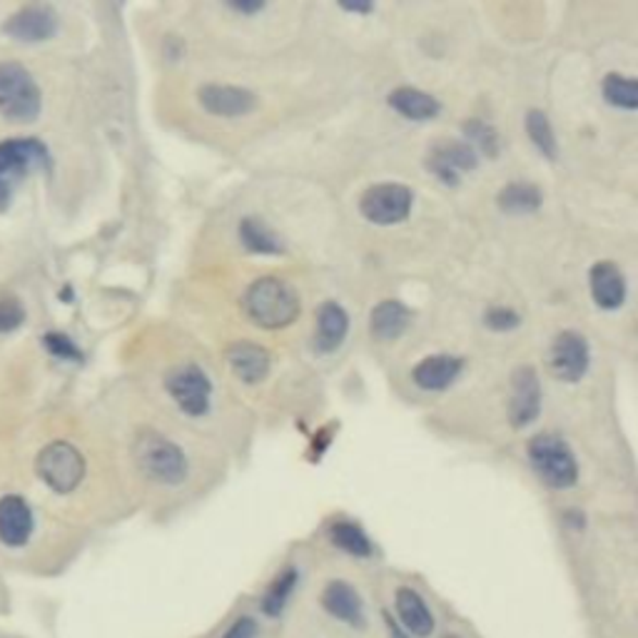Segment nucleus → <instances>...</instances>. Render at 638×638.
<instances>
[{
	"label": "nucleus",
	"instance_id": "nucleus-9",
	"mask_svg": "<svg viewBox=\"0 0 638 638\" xmlns=\"http://www.w3.org/2000/svg\"><path fill=\"white\" fill-rule=\"evenodd\" d=\"M549 370L562 382H579L589 370L591 352L579 332H562L549 347Z\"/></svg>",
	"mask_w": 638,
	"mask_h": 638
},
{
	"label": "nucleus",
	"instance_id": "nucleus-14",
	"mask_svg": "<svg viewBox=\"0 0 638 638\" xmlns=\"http://www.w3.org/2000/svg\"><path fill=\"white\" fill-rule=\"evenodd\" d=\"M58 31V15L48 5H25L8 17L3 33L21 43L48 40Z\"/></svg>",
	"mask_w": 638,
	"mask_h": 638
},
{
	"label": "nucleus",
	"instance_id": "nucleus-30",
	"mask_svg": "<svg viewBox=\"0 0 638 638\" xmlns=\"http://www.w3.org/2000/svg\"><path fill=\"white\" fill-rule=\"evenodd\" d=\"M43 345H46L48 352L52 357H58V360H73L77 362L81 360V349L73 345V339L65 337V335H58V332H50V335L43 337Z\"/></svg>",
	"mask_w": 638,
	"mask_h": 638
},
{
	"label": "nucleus",
	"instance_id": "nucleus-12",
	"mask_svg": "<svg viewBox=\"0 0 638 638\" xmlns=\"http://www.w3.org/2000/svg\"><path fill=\"white\" fill-rule=\"evenodd\" d=\"M35 529L31 504L17 494L0 499V544L8 549H21L31 541Z\"/></svg>",
	"mask_w": 638,
	"mask_h": 638
},
{
	"label": "nucleus",
	"instance_id": "nucleus-17",
	"mask_svg": "<svg viewBox=\"0 0 638 638\" xmlns=\"http://www.w3.org/2000/svg\"><path fill=\"white\" fill-rule=\"evenodd\" d=\"M225 360L234 372V377H240L244 384L265 382L269 374V364H273L267 349L252 342L230 345L225 349Z\"/></svg>",
	"mask_w": 638,
	"mask_h": 638
},
{
	"label": "nucleus",
	"instance_id": "nucleus-6",
	"mask_svg": "<svg viewBox=\"0 0 638 638\" xmlns=\"http://www.w3.org/2000/svg\"><path fill=\"white\" fill-rule=\"evenodd\" d=\"M35 471L50 492L70 494L85 477V457L68 442H52L35 459Z\"/></svg>",
	"mask_w": 638,
	"mask_h": 638
},
{
	"label": "nucleus",
	"instance_id": "nucleus-35",
	"mask_svg": "<svg viewBox=\"0 0 638 638\" xmlns=\"http://www.w3.org/2000/svg\"><path fill=\"white\" fill-rule=\"evenodd\" d=\"M387 626H389V636H392V638H412V636H409V634L405 631V628H401V626L395 622V618H389Z\"/></svg>",
	"mask_w": 638,
	"mask_h": 638
},
{
	"label": "nucleus",
	"instance_id": "nucleus-20",
	"mask_svg": "<svg viewBox=\"0 0 638 638\" xmlns=\"http://www.w3.org/2000/svg\"><path fill=\"white\" fill-rule=\"evenodd\" d=\"M349 332V317L345 308H339L337 302H325L317 310V329H314V347L317 352L329 354L345 342Z\"/></svg>",
	"mask_w": 638,
	"mask_h": 638
},
{
	"label": "nucleus",
	"instance_id": "nucleus-37",
	"mask_svg": "<svg viewBox=\"0 0 638 638\" xmlns=\"http://www.w3.org/2000/svg\"><path fill=\"white\" fill-rule=\"evenodd\" d=\"M0 638H5V636H0Z\"/></svg>",
	"mask_w": 638,
	"mask_h": 638
},
{
	"label": "nucleus",
	"instance_id": "nucleus-21",
	"mask_svg": "<svg viewBox=\"0 0 638 638\" xmlns=\"http://www.w3.org/2000/svg\"><path fill=\"white\" fill-rule=\"evenodd\" d=\"M409 322H412V314H409L405 304L397 300L380 302L370 317L372 337L380 339V342H395V339L405 335Z\"/></svg>",
	"mask_w": 638,
	"mask_h": 638
},
{
	"label": "nucleus",
	"instance_id": "nucleus-28",
	"mask_svg": "<svg viewBox=\"0 0 638 638\" xmlns=\"http://www.w3.org/2000/svg\"><path fill=\"white\" fill-rule=\"evenodd\" d=\"M527 133L531 137V143L539 153H544L549 160H554L556 157V140H554V130H552V122L544 116L541 110H529L527 116Z\"/></svg>",
	"mask_w": 638,
	"mask_h": 638
},
{
	"label": "nucleus",
	"instance_id": "nucleus-5",
	"mask_svg": "<svg viewBox=\"0 0 638 638\" xmlns=\"http://www.w3.org/2000/svg\"><path fill=\"white\" fill-rule=\"evenodd\" d=\"M43 95L38 83L21 63H0V116L11 122H33L40 116Z\"/></svg>",
	"mask_w": 638,
	"mask_h": 638
},
{
	"label": "nucleus",
	"instance_id": "nucleus-1",
	"mask_svg": "<svg viewBox=\"0 0 638 638\" xmlns=\"http://www.w3.org/2000/svg\"><path fill=\"white\" fill-rule=\"evenodd\" d=\"M244 312L257 327L279 329L292 325L300 314V294L279 277H262L244 292Z\"/></svg>",
	"mask_w": 638,
	"mask_h": 638
},
{
	"label": "nucleus",
	"instance_id": "nucleus-2",
	"mask_svg": "<svg viewBox=\"0 0 638 638\" xmlns=\"http://www.w3.org/2000/svg\"><path fill=\"white\" fill-rule=\"evenodd\" d=\"M133 457L137 469L155 484L178 486L188 479V457L178 444L165 440L162 434L143 432L133 444Z\"/></svg>",
	"mask_w": 638,
	"mask_h": 638
},
{
	"label": "nucleus",
	"instance_id": "nucleus-36",
	"mask_svg": "<svg viewBox=\"0 0 638 638\" xmlns=\"http://www.w3.org/2000/svg\"><path fill=\"white\" fill-rule=\"evenodd\" d=\"M345 11H354V13H370L372 5H342Z\"/></svg>",
	"mask_w": 638,
	"mask_h": 638
},
{
	"label": "nucleus",
	"instance_id": "nucleus-24",
	"mask_svg": "<svg viewBox=\"0 0 638 638\" xmlns=\"http://www.w3.org/2000/svg\"><path fill=\"white\" fill-rule=\"evenodd\" d=\"M329 541L335 544L339 552H345L354 558H366L372 556L374 546L372 539L366 537V531L354 521H335L329 527Z\"/></svg>",
	"mask_w": 638,
	"mask_h": 638
},
{
	"label": "nucleus",
	"instance_id": "nucleus-23",
	"mask_svg": "<svg viewBox=\"0 0 638 638\" xmlns=\"http://www.w3.org/2000/svg\"><path fill=\"white\" fill-rule=\"evenodd\" d=\"M297 583H300V571L292 569V566L290 569L279 571L273 579V583L267 587L265 597H262V604H260L262 614H265L267 618L282 616V611L290 606V601L294 597Z\"/></svg>",
	"mask_w": 638,
	"mask_h": 638
},
{
	"label": "nucleus",
	"instance_id": "nucleus-10",
	"mask_svg": "<svg viewBox=\"0 0 638 638\" xmlns=\"http://www.w3.org/2000/svg\"><path fill=\"white\" fill-rule=\"evenodd\" d=\"M320 604L329 618H335L337 624L347 628H357L360 631V628H366V624H370L364 599L349 581L335 579L325 583V589L320 593Z\"/></svg>",
	"mask_w": 638,
	"mask_h": 638
},
{
	"label": "nucleus",
	"instance_id": "nucleus-27",
	"mask_svg": "<svg viewBox=\"0 0 638 638\" xmlns=\"http://www.w3.org/2000/svg\"><path fill=\"white\" fill-rule=\"evenodd\" d=\"M604 98L609 105L622 110H636L638 108V87L636 81L628 75H618L611 73L604 81Z\"/></svg>",
	"mask_w": 638,
	"mask_h": 638
},
{
	"label": "nucleus",
	"instance_id": "nucleus-7",
	"mask_svg": "<svg viewBox=\"0 0 638 638\" xmlns=\"http://www.w3.org/2000/svg\"><path fill=\"white\" fill-rule=\"evenodd\" d=\"M412 190L397 185V182H384V185H374L364 192L360 209L372 225L387 227L405 222L412 213Z\"/></svg>",
	"mask_w": 638,
	"mask_h": 638
},
{
	"label": "nucleus",
	"instance_id": "nucleus-25",
	"mask_svg": "<svg viewBox=\"0 0 638 638\" xmlns=\"http://www.w3.org/2000/svg\"><path fill=\"white\" fill-rule=\"evenodd\" d=\"M240 240L244 248L257 252V255H282L285 252L282 240L257 217H244L240 225Z\"/></svg>",
	"mask_w": 638,
	"mask_h": 638
},
{
	"label": "nucleus",
	"instance_id": "nucleus-34",
	"mask_svg": "<svg viewBox=\"0 0 638 638\" xmlns=\"http://www.w3.org/2000/svg\"><path fill=\"white\" fill-rule=\"evenodd\" d=\"M230 5L240 13H257V11H262V8H265V3H230Z\"/></svg>",
	"mask_w": 638,
	"mask_h": 638
},
{
	"label": "nucleus",
	"instance_id": "nucleus-26",
	"mask_svg": "<svg viewBox=\"0 0 638 638\" xmlns=\"http://www.w3.org/2000/svg\"><path fill=\"white\" fill-rule=\"evenodd\" d=\"M499 207L509 215H529L541 207V190L529 182H511L499 192Z\"/></svg>",
	"mask_w": 638,
	"mask_h": 638
},
{
	"label": "nucleus",
	"instance_id": "nucleus-8",
	"mask_svg": "<svg viewBox=\"0 0 638 638\" xmlns=\"http://www.w3.org/2000/svg\"><path fill=\"white\" fill-rule=\"evenodd\" d=\"M170 397L174 399L182 412L190 417H203L209 409V399H213V384H209L207 374L200 370L197 364H180L168 374L165 380Z\"/></svg>",
	"mask_w": 638,
	"mask_h": 638
},
{
	"label": "nucleus",
	"instance_id": "nucleus-16",
	"mask_svg": "<svg viewBox=\"0 0 638 638\" xmlns=\"http://www.w3.org/2000/svg\"><path fill=\"white\" fill-rule=\"evenodd\" d=\"M426 165H430V170L436 178L447 182V185H457L461 172L477 168V153L465 143H454V140H449V143L434 145Z\"/></svg>",
	"mask_w": 638,
	"mask_h": 638
},
{
	"label": "nucleus",
	"instance_id": "nucleus-33",
	"mask_svg": "<svg viewBox=\"0 0 638 638\" xmlns=\"http://www.w3.org/2000/svg\"><path fill=\"white\" fill-rule=\"evenodd\" d=\"M260 622L255 616H238L220 638H260Z\"/></svg>",
	"mask_w": 638,
	"mask_h": 638
},
{
	"label": "nucleus",
	"instance_id": "nucleus-31",
	"mask_svg": "<svg viewBox=\"0 0 638 638\" xmlns=\"http://www.w3.org/2000/svg\"><path fill=\"white\" fill-rule=\"evenodd\" d=\"M484 325L494 332H509L521 325V317L509 308H492L484 314Z\"/></svg>",
	"mask_w": 638,
	"mask_h": 638
},
{
	"label": "nucleus",
	"instance_id": "nucleus-4",
	"mask_svg": "<svg viewBox=\"0 0 638 638\" xmlns=\"http://www.w3.org/2000/svg\"><path fill=\"white\" fill-rule=\"evenodd\" d=\"M527 457L537 477L552 489H571L579 479V465L569 444L556 434H537L529 442Z\"/></svg>",
	"mask_w": 638,
	"mask_h": 638
},
{
	"label": "nucleus",
	"instance_id": "nucleus-29",
	"mask_svg": "<svg viewBox=\"0 0 638 638\" xmlns=\"http://www.w3.org/2000/svg\"><path fill=\"white\" fill-rule=\"evenodd\" d=\"M467 137L471 143L479 145V153H484L486 157H494L496 151H499V137H496L494 128L486 125L482 120H469L467 122Z\"/></svg>",
	"mask_w": 638,
	"mask_h": 638
},
{
	"label": "nucleus",
	"instance_id": "nucleus-32",
	"mask_svg": "<svg viewBox=\"0 0 638 638\" xmlns=\"http://www.w3.org/2000/svg\"><path fill=\"white\" fill-rule=\"evenodd\" d=\"M25 320V310L23 304L8 297V300H0V335L3 332H13L23 325Z\"/></svg>",
	"mask_w": 638,
	"mask_h": 638
},
{
	"label": "nucleus",
	"instance_id": "nucleus-3",
	"mask_svg": "<svg viewBox=\"0 0 638 638\" xmlns=\"http://www.w3.org/2000/svg\"><path fill=\"white\" fill-rule=\"evenodd\" d=\"M50 170L48 147L35 137H15L0 143V209L11 205L15 188L33 172Z\"/></svg>",
	"mask_w": 638,
	"mask_h": 638
},
{
	"label": "nucleus",
	"instance_id": "nucleus-18",
	"mask_svg": "<svg viewBox=\"0 0 638 638\" xmlns=\"http://www.w3.org/2000/svg\"><path fill=\"white\" fill-rule=\"evenodd\" d=\"M591 297L601 310H618L626 300V279L614 262H599L589 275Z\"/></svg>",
	"mask_w": 638,
	"mask_h": 638
},
{
	"label": "nucleus",
	"instance_id": "nucleus-19",
	"mask_svg": "<svg viewBox=\"0 0 638 638\" xmlns=\"http://www.w3.org/2000/svg\"><path fill=\"white\" fill-rule=\"evenodd\" d=\"M461 370H465V360H461V357L434 354L414 366L412 377L417 382V387H422L426 392H442L457 382Z\"/></svg>",
	"mask_w": 638,
	"mask_h": 638
},
{
	"label": "nucleus",
	"instance_id": "nucleus-15",
	"mask_svg": "<svg viewBox=\"0 0 638 638\" xmlns=\"http://www.w3.org/2000/svg\"><path fill=\"white\" fill-rule=\"evenodd\" d=\"M395 611L399 626L412 638H432L436 631L434 611L426 604L424 597L414 589L401 587L395 593Z\"/></svg>",
	"mask_w": 638,
	"mask_h": 638
},
{
	"label": "nucleus",
	"instance_id": "nucleus-22",
	"mask_svg": "<svg viewBox=\"0 0 638 638\" xmlns=\"http://www.w3.org/2000/svg\"><path fill=\"white\" fill-rule=\"evenodd\" d=\"M389 105L399 112V116L417 122L440 116V103H436L430 93L417 91V87H397V91H392Z\"/></svg>",
	"mask_w": 638,
	"mask_h": 638
},
{
	"label": "nucleus",
	"instance_id": "nucleus-11",
	"mask_svg": "<svg viewBox=\"0 0 638 638\" xmlns=\"http://www.w3.org/2000/svg\"><path fill=\"white\" fill-rule=\"evenodd\" d=\"M200 105L217 118H242L257 108V98L244 87L209 83L197 91Z\"/></svg>",
	"mask_w": 638,
	"mask_h": 638
},
{
	"label": "nucleus",
	"instance_id": "nucleus-13",
	"mask_svg": "<svg viewBox=\"0 0 638 638\" xmlns=\"http://www.w3.org/2000/svg\"><path fill=\"white\" fill-rule=\"evenodd\" d=\"M541 412V384L531 366H519L511 377L509 419L514 426H527Z\"/></svg>",
	"mask_w": 638,
	"mask_h": 638
}]
</instances>
